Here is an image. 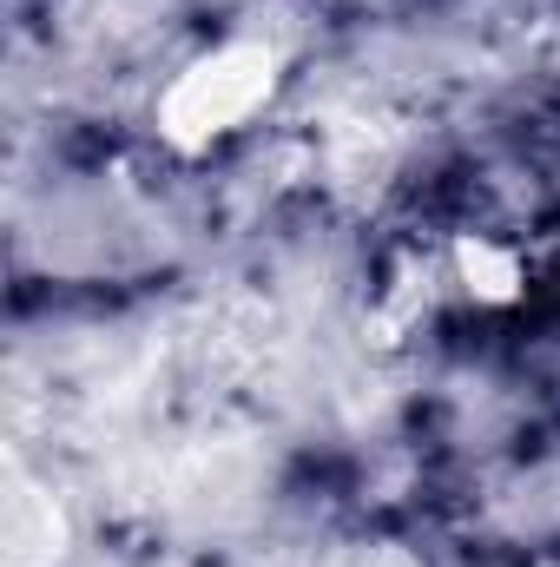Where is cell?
<instances>
[{
    "label": "cell",
    "instance_id": "7a4b0ae2",
    "mask_svg": "<svg viewBox=\"0 0 560 567\" xmlns=\"http://www.w3.org/2000/svg\"><path fill=\"white\" fill-rule=\"evenodd\" d=\"M448 271H455V284L475 303H488V310H508V303L528 297V258L508 238H495V231H462L455 251H448Z\"/></svg>",
    "mask_w": 560,
    "mask_h": 567
},
{
    "label": "cell",
    "instance_id": "3957f363",
    "mask_svg": "<svg viewBox=\"0 0 560 567\" xmlns=\"http://www.w3.org/2000/svg\"><path fill=\"white\" fill-rule=\"evenodd\" d=\"M60 542H66V522H60L53 495L13 488L7 495V567H53Z\"/></svg>",
    "mask_w": 560,
    "mask_h": 567
},
{
    "label": "cell",
    "instance_id": "6da1fadb",
    "mask_svg": "<svg viewBox=\"0 0 560 567\" xmlns=\"http://www.w3.org/2000/svg\"><path fill=\"white\" fill-rule=\"evenodd\" d=\"M278 80L283 53L271 40H225L172 73V86L158 93V140L178 152H211L271 106Z\"/></svg>",
    "mask_w": 560,
    "mask_h": 567
}]
</instances>
